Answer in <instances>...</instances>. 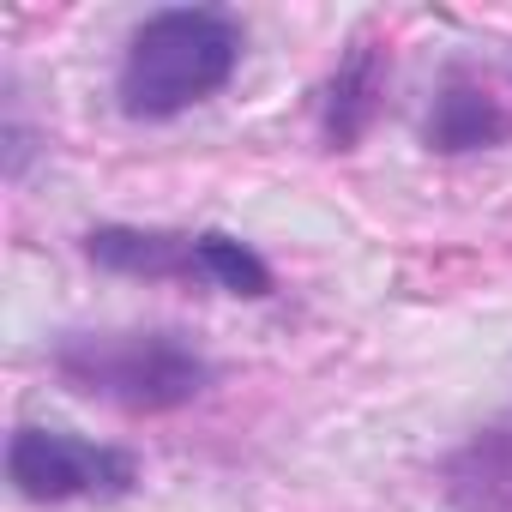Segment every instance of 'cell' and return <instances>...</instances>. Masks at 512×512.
<instances>
[{"label": "cell", "instance_id": "cell-2", "mask_svg": "<svg viewBox=\"0 0 512 512\" xmlns=\"http://www.w3.org/2000/svg\"><path fill=\"white\" fill-rule=\"evenodd\" d=\"M55 374L127 416H163L211 386V362L181 332H73L55 344Z\"/></svg>", "mask_w": 512, "mask_h": 512}, {"label": "cell", "instance_id": "cell-4", "mask_svg": "<svg viewBox=\"0 0 512 512\" xmlns=\"http://www.w3.org/2000/svg\"><path fill=\"white\" fill-rule=\"evenodd\" d=\"M85 260L121 278H181V284H205V247L199 235H175V229H127V223H103L85 235Z\"/></svg>", "mask_w": 512, "mask_h": 512}, {"label": "cell", "instance_id": "cell-5", "mask_svg": "<svg viewBox=\"0 0 512 512\" xmlns=\"http://www.w3.org/2000/svg\"><path fill=\"white\" fill-rule=\"evenodd\" d=\"M422 139H428V151H446V157H458V151H488V145L512 139V115L500 109V97H494L482 79H470L464 67H452L446 85L434 91V109H428Z\"/></svg>", "mask_w": 512, "mask_h": 512}, {"label": "cell", "instance_id": "cell-1", "mask_svg": "<svg viewBox=\"0 0 512 512\" xmlns=\"http://www.w3.org/2000/svg\"><path fill=\"white\" fill-rule=\"evenodd\" d=\"M241 67V25L217 7H169L151 13L121 55V115L127 121H169L205 97H217Z\"/></svg>", "mask_w": 512, "mask_h": 512}, {"label": "cell", "instance_id": "cell-8", "mask_svg": "<svg viewBox=\"0 0 512 512\" xmlns=\"http://www.w3.org/2000/svg\"><path fill=\"white\" fill-rule=\"evenodd\" d=\"M199 247H205V284H211V290L247 296V302L272 296V266H266L247 241H235V235H223V229H199Z\"/></svg>", "mask_w": 512, "mask_h": 512}, {"label": "cell", "instance_id": "cell-6", "mask_svg": "<svg viewBox=\"0 0 512 512\" xmlns=\"http://www.w3.org/2000/svg\"><path fill=\"white\" fill-rule=\"evenodd\" d=\"M380 91H386V55L374 43H356L344 55V67L332 73L326 103H320V127H326L332 151H350L368 133V121L380 115Z\"/></svg>", "mask_w": 512, "mask_h": 512}, {"label": "cell", "instance_id": "cell-3", "mask_svg": "<svg viewBox=\"0 0 512 512\" xmlns=\"http://www.w3.org/2000/svg\"><path fill=\"white\" fill-rule=\"evenodd\" d=\"M7 476L25 500H121L139 482V458L55 428H19L7 440Z\"/></svg>", "mask_w": 512, "mask_h": 512}, {"label": "cell", "instance_id": "cell-7", "mask_svg": "<svg viewBox=\"0 0 512 512\" xmlns=\"http://www.w3.org/2000/svg\"><path fill=\"white\" fill-rule=\"evenodd\" d=\"M446 494L458 512H512V422L482 428L446 464Z\"/></svg>", "mask_w": 512, "mask_h": 512}]
</instances>
